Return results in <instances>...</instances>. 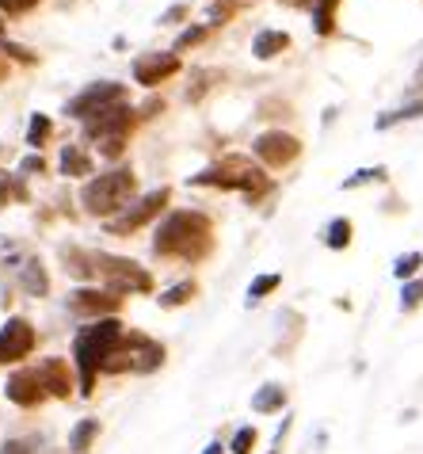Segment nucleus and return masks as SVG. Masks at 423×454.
<instances>
[{"label": "nucleus", "instance_id": "obj_1", "mask_svg": "<svg viewBox=\"0 0 423 454\" xmlns=\"http://www.w3.org/2000/svg\"><path fill=\"white\" fill-rule=\"evenodd\" d=\"M153 248L160 256H180V260H198L210 252V222L203 214H172L160 225Z\"/></svg>", "mask_w": 423, "mask_h": 454}, {"label": "nucleus", "instance_id": "obj_2", "mask_svg": "<svg viewBox=\"0 0 423 454\" xmlns=\"http://www.w3.org/2000/svg\"><path fill=\"white\" fill-rule=\"evenodd\" d=\"M119 340H122V325L111 321V317L107 321H96V325H88V329L77 333V367H81L84 394L92 389L96 371L107 367V359H111V351L119 348Z\"/></svg>", "mask_w": 423, "mask_h": 454}, {"label": "nucleus", "instance_id": "obj_3", "mask_svg": "<svg viewBox=\"0 0 423 454\" xmlns=\"http://www.w3.org/2000/svg\"><path fill=\"white\" fill-rule=\"evenodd\" d=\"M134 195V172L130 168H115V172H104V176H96L92 184H84V207H88L92 214H111V210H119L127 199Z\"/></svg>", "mask_w": 423, "mask_h": 454}, {"label": "nucleus", "instance_id": "obj_4", "mask_svg": "<svg viewBox=\"0 0 423 454\" xmlns=\"http://www.w3.org/2000/svg\"><path fill=\"white\" fill-rule=\"evenodd\" d=\"M195 184H206V187H241L248 199H256V195L267 192V176L248 165L244 157H226L218 168H206L203 176H195Z\"/></svg>", "mask_w": 423, "mask_h": 454}, {"label": "nucleus", "instance_id": "obj_5", "mask_svg": "<svg viewBox=\"0 0 423 454\" xmlns=\"http://www.w3.org/2000/svg\"><path fill=\"white\" fill-rule=\"evenodd\" d=\"M127 130H130V107H122V104L107 107V111H99L96 119H88V134L99 142L104 157H119V153H122Z\"/></svg>", "mask_w": 423, "mask_h": 454}, {"label": "nucleus", "instance_id": "obj_6", "mask_svg": "<svg viewBox=\"0 0 423 454\" xmlns=\"http://www.w3.org/2000/svg\"><path fill=\"white\" fill-rule=\"evenodd\" d=\"M92 268L99 271V279L111 286V294H127V290H149V275L138 268L134 260H119V256H96Z\"/></svg>", "mask_w": 423, "mask_h": 454}, {"label": "nucleus", "instance_id": "obj_7", "mask_svg": "<svg viewBox=\"0 0 423 454\" xmlns=\"http://www.w3.org/2000/svg\"><path fill=\"white\" fill-rule=\"evenodd\" d=\"M122 104V84L115 81H104V84H92V88H84V92L77 99H69V115H77V119H96L99 111H107V107H115Z\"/></svg>", "mask_w": 423, "mask_h": 454}, {"label": "nucleus", "instance_id": "obj_8", "mask_svg": "<svg viewBox=\"0 0 423 454\" xmlns=\"http://www.w3.org/2000/svg\"><path fill=\"white\" fill-rule=\"evenodd\" d=\"M256 157L259 160H267L271 168H282V165H290V160L297 157V137L294 134H282V130H271V134H259L256 137Z\"/></svg>", "mask_w": 423, "mask_h": 454}, {"label": "nucleus", "instance_id": "obj_9", "mask_svg": "<svg viewBox=\"0 0 423 454\" xmlns=\"http://www.w3.org/2000/svg\"><path fill=\"white\" fill-rule=\"evenodd\" d=\"M31 348H35V329L23 317H12L4 329H0V367L23 359Z\"/></svg>", "mask_w": 423, "mask_h": 454}, {"label": "nucleus", "instance_id": "obj_10", "mask_svg": "<svg viewBox=\"0 0 423 454\" xmlns=\"http://www.w3.org/2000/svg\"><path fill=\"white\" fill-rule=\"evenodd\" d=\"M176 69H180L176 54H142V58H134V81L145 84V88L160 84L165 77H172Z\"/></svg>", "mask_w": 423, "mask_h": 454}, {"label": "nucleus", "instance_id": "obj_11", "mask_svg": "<svg viewBox=\"0 0 423 454\" xmlns=\"http://www.w3.org/2000/svg\"><path fill=\"white\" fill-rule=\"evenodd\" d=\"M168 203V192L165 187H160V192H153V195H145L138 207L134 210H127L122 214V218H115L111 222V233H130V230H138V225H145L149 218H153V214H160V207Z\"/></svg>", "mask_w": 423, "mask_h": 454}, {"label": "nucleus", "instance_id": "obj_12", "mask_svg": "<svg viewBox=\"0 0 423 454\" xmlns=\"http://www.w3.org/2000/svg\"><path fill=\"white\" fill-rule=\"evenodd\" d=\"M42 394H46V386H42L39 371H19V374L8 378V401H16V405H23V409L39 405Z\"/></svg>", "mask_w": 423, "mask_h": 454}, {"label": "nucleus", "instance_id": "obj_13", "mask_svg": "<svg viewBox=\"0 0 423 454\" xmlns=\"http://www.w3.org/2000/svg\"><path fill=\"white\" fill-rule=\"evenodd\" d=\"M130 359H134V371H153L165 363V348L153 344L149 336H130Z\"/></svg>", "mask_w": 423, "mask_h": 454}, {"label": "nucleus", "instance_id": "obj_14", "mask_svg": "<svg viewBox=\"0 0 423 454\" xmlns=\"http://www.w3.org/2000/svg\"><path fill=\"white\" fill-rule=\"evenodd\" d=\"M119 306V298L111 294H104V290H77V294L69 298V309L73 313H107V309H115Z\"/></svg>", "mask_w": 423, "mask_h": 454}, {"label": "nucleus", "instance_id": "obj_15", "mask_svg": "<svg viewBox=\"0 0 423 454\" xmlns=\"http://www.w3.org/2000/svg\"><path fill=\"white\" fill-rule=\"evenodd\" d=\"M39 378H42V386L50 389V394H58V397L69 394V371H65V363L61 359H46L39 367Z\"/></svg>", "mask_w": 423, "mask_h": 454}, {"label": "nucleus", "instance_id": "obj_16", "mask_svg": "<svg viewBox=\"0 0 423 454\" xmlns=\"http://www.w3.org/2000/svg\"><path fill=\"white\" fill-rule=\"evenodd\" d=\"M290 46V35L286 31H259L256 35V58H275V54H282V50Z\"/></svg>", "mask_w": 423, "mask_h": 454}, {"label": "nucleus", "instance_id": "obj_17", "mask_svg": "<svg viewBox=\"0 0 423 454\" xmlns=\"http://www.w3.org/2000/svg\"><path fill=\"white\" fill-rule=\"evenodd\" d=\"M61 172L65 176H92V160L84 157L81 145H65L61 149Z\"/></svg>", "mask_w": 423, "mask_h": 454}, {"label": "nucleus", "instance_id": "obj_18", "mask_svg": "<svg viewBox=\"0 0 423 454\" xmlns=\"http://www.w3.org/2000/svg\"><path fill=\"white\" fill-rule=\"evenodd\" d=\"M282 401H286V389H282V386H264V389H259V394L252 397V409H256V412H279Z\"/></svg>", "mask_w": 423, "mask_h": 454}, {"label": "nucleus", "instance_id": "obj_19", "mask_svg": "<svg viewBox=\"0 0 423 454\" xmlns=\"http://www.w3.org/2000/svg\"><path fill=\"white\" fill-rule=\"evenodd\" d=\"M96 432H99V420H81L77 427H73V435H69V450L84 454V450H88V443L96 439Z\"/></svg>", "mask_w": 423, "mask_h": 454}, {"label": "nucleus", "instance_id": "obj_20", "mask_svg": "<svg viewBox=\"0 0 423 454\" xmlns=\"http://www.w3.org/2000/svg\"><path fill=\"white\" fill-rule=\"evenodd\" d=\"M46 271H42V263H27V268H23V290H27V294H35V298H42L46 294Z\"/></svg>", "mask_w": 423, "mask_h": 454}, {"label": "nucleus", "instance_id": "obj_21", "mask_svg": "<svg viewBox=\"0 0 423 454\" xmlns=\"http://www.w3.org/2000/svg\"><path fill=\"white\" fill-rule=\"evenodd\" d=\"M325 245H328V248H347V245H351V222H347V218H335V222L328 225V233H325Z\"/></svg>", "mask_w": 423, "mask_h": 454}, {"label": "nucleus", "instance_id": "obj_22", "mask_svg": "<svg viewBox=\"0 0 423 454\" xmlns=\"http://www.w3.org/2000/svg\"><path fill=\"white\" fill-rule=\"evenodd\" d=\"M423 115V99H416V104H408L401 111H389V115H381L378 119V130H385V126H393V122H401V119H419Z\"/></svg>", "mask_w": 423, "mask_h": 454}, {"label": "nucleus", "instance_id": "obj_23", "mask_svg": "<svg viewBox=\"0 0 423 454\" xmlns=\"http://www.w3.org/2000/svg\"><path fill=\"white\" fill-rule=\"evenodd\" d=\"M332 8H335V0H313V23L320 35L332 31Z\"/></svg>", "mask_w": 423, "mask_h": 454}, {"label": "nucleus", "instance_id": "obj_24", "mask_svg": "<svg viewBox=\"0 0 423 454\" xmlns=\"http://www.w3.org/2000/svg\"><path fill=\"white\" fill-rule=\"evenodd\" d=\"M191 294H195V283H180V286H172L168 294H160V306H168V309L172 306H183Z\"/></svg>", "mask_w": 423, "mask_h": 454}, {"label": "nucleus", "instance_id": "obj_25", "mask_svg": "<svg viewBox=\"0 0 423 454\" xmlns=\"http://www.w3.org/2000/svg\"><path fill=\"white\" fill-rule=\"evenodd\" d=\"M279 283H282L279 275H264V279H256L252 286H248V301H259L264 294H271V290H275Z\"/></svg>", "mask_w": 423, "mask_h": 454}, {"label": "nucleus", "instance_id": "obj_26", "mask_svg": "<svg viewBox=\"0 0 423 454\" xmlns=\"http://www.w3.org/2000/svg\"><path fill=\"white\" fill-rule=\"evenodd\" d=\"M419 263H423V256H419V252H408V256H401V260H396V279H408V275H416V268H419Z\"/></svg>", "mask_w": 423, "mask_h": 454}, {"label": "nucleus", "instance_id": "obj_27", "mask_svg": "<svg viewBox=\"0 0 423 454\" xmlns=\"http://www.w3.org/2000/svg\"><path fill=\"white\" fill-rule=\"evenodd\" d=\"M252 447H256V432L252 427H241L233 435V454H252Z\"/></svg>", "mask_w": 423, "mask_h": 454}, {"label": "nucleus", "instance_id": "obj_28", "mask_svg": "<svg viewBox=\"0 0 423 454\" xmlns=\"http://www.w3.org/2000/svg\"><path fill=\"white\" fill-rule=\"evenodd\" d=\"M46 134H50V119H46V115H35V119H31L27 145H42V142H46Z\"/></svg>", "mask_w": 423, "mask_h": 454}, {"label": "nucleus", "instance_id": "obj_29", "mask_svg": "<svg viewBox=\"0 0 423 454\" xmlns=\"http://www.w3.org/2000/svg\"><path fill=\"white\" fill-rule=\"evenodd\" d=\"M385 168H363V172H355L351 180H343V187H358V184H366V180H381Z\"/></svg>", "mask_w": 423, "mask_h": 454}, {"label": "nucleus", "instance_id": "obj_30", "mask_svg": "<svg viewBox=\"0 0 423 454\" xmlns=\"http://www.w3.org/2000/svg\"><path fill=\"white\" fill-rule=\"evenodd\" d=\"M35 4H39V0H0V8H4L8 16H19V12H27Z\"/></svg>", "mask_w": 423, "mask_h": 454}, {"label": "nucleus", "instance_id": "obj_31", "mask_svg": "<svg viewBox=\"0 0 423 454\" xmlns=\"http://www.w3.org/2000/svg\"><path fill=\"white\" fill-rule=\"evenodd\" d=\"M203 35H206V27H191V31H183L180 39H176V50H188V46H195L198 39H203Z\"/></svg>", "mask_w": 423, "mask_h": 454}, {"label": "nucleus", "instance_id": "obj_32", "mask_svg": "<svg viewBox=\"0 0 423 454\" xmlns=\"http://www.w3.org/2000/svg\"><path fill=\"white\" fill-rule=\"evenodd\" d=\"M419 298H423V283H408V286H404V298H401V301H404V309H412Z\"/></svg>", "mask_w": 423, "mask_h": 454}, {"label": "nucleus", "instance_id": "obj_33", "mask_svg": "<svg viewBox=\"0 0 423 454\" xmlns=\"http://www.w3.org/2000/svg\"><path fill=\"white\" fill-rule=\"evenodd\" d=\"M0 454H31V443H23V439H8Z\"/></svg>", "mask_w": 423, "mask_h": 454}, {"label": "nucleus", "instance_id": "obj_34", "mask_svg": "<svg viewBox=\"0 0 423 454\" xmlns=\"http://www.w3.org/2000/svg\"><path fill=\"white\" fill-rule=\"evenodd\" d=\"M35 168L42 172V157H31V160H23V172H35Z\"/></svg>", "mask_w": 423, "mask_h": 454}, {"label": "nucleus", "instance_id": "obj_35", "mask_svg": "<svg viewBox=\"0 0 423 454\" xmlns=\"http://www.w3.org/2000/svg\"><path fill=\"white\" fill-rule=\"evenodd\" d=\"M183 16V4H176V8H168V16L165 20H160V23H172V20H180Z\"/></svg>", "mask_w": 423, "mask_h": 454}, {"label": "nucleus", "instance_id": "obj_36", "mask_svg": "<svg viewBox=\"0 0 423 454\" xmlns=\"http://www.w3.org/2000/svg\"><path fill=\"white\" fill-rule=\"evenodd\" d=\"M206 454H221V443H210V447H206Z\"/></svg>", "mask_w": 423, "mask_h": 454}, {"label": "nucleus", "instance_id": "obj_37", "mask_svg": "<svg viewBox=\"0 0 423 454\" xmlns=\"http://www.w3.org/2000/svg\"><path fill=\"white\" fill-rule=\"evenodd\" d=\"M4 73H8V66H4V61H0V77H4Z\"/></svg>", "mask_w": 423, "mask_h": 454}, {"label": "nucleus", "instance_id": "obj_38", "mask_svg": "<svg viewBox=\"0 0 423 454\" xmlns=\"http://www.w3.org/2000/svg\"><path fill=\"white\" fill-rule=\"evenodd\" d=\"M0 35H4V23H0Z\"/></svg>", "mask_w": 423, "mask_h": 454}]
</instances>
